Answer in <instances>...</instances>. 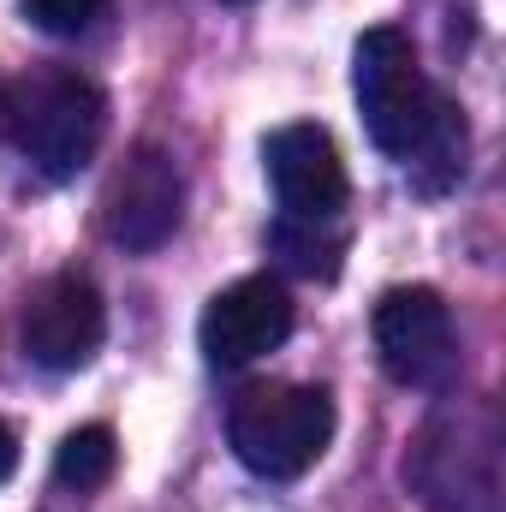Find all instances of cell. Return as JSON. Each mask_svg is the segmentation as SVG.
Instances as JSON below:
<instances>
[{
  "label": "cell",
  "instance_id": "6",
  "mask_svg": "<svg viewBox=\"0 0 506 512\" xmlns=\"http://www.w3.org/2000/svg\"><path fill=\"white\" fill-rule=\"evenodd\" d=\"M292 334V292L274 274H245L221 286L197 322V346L215 370H245L256 358L280 352Z\"/></svg>",
  "mask_w": 506,
  "mask_h": 512
},
{
  "label": "cell",
  "instance_id": "14",
  "mask_svg": "<svg viewBox=\"0 0 506 512\" xmlns=\"http://www.w3.org/2000/svg\"><path fill=\"white\" fill-rule=\"evenodd\" d=\"M233 6H245V0H233Z\"/></svg>",
  "mask_w": 506,
  "mask_h": 512
},
{
  "label": "cell",
  "instance_id": "4",
  "mask_svg": "<svg viewBox=\"0 0 506 512\" xmlns=\"http://www.w3.org/2000/svg\"><path fill=\"white\" fill-rule=\"evenodd\" d=\"M376 358L399 387H447L459 376V328L435 286H393L381 292L376 316Z\"/></svg>",
  "mask_w": 506,
  "mask_h": 512
},
{
  "label": "cell",
  "instance_id": "2",
  "mask_svg": "<svg viewBox=\"0 0 506 512\" xmlns=\"http://www.w3.org/2000/svg\"><path fill=\"white\" fill-rule=\"evenodd\" d=\"M352 90H358V114H364L370 143L393 161H411L429 143V131L441 126V114H447V96H435V84L417 66L411 36L393 30V24H376V30L358 36Z\"/></svg>",
  "mask_w": 506,
  "mask_h": 512
},
{
  "label": "cell",
  "instance_id": "9",
  "mask_svg": "<svg viewBox=\"0 0 506 512\" xmlns=\"http://www.w3.org/2000/svg\"><path fill=\"white\" fill-rule=\"evenodd\" d=\"M114 471H120V441H114L108 423H84V429H72V435L60 441V453H54V477H60V489H72V495L102 489Z\"/></svg>",
  "mask_w": 506,
  "mask_h": 512
},
{
  "label": "cell",
  "instance_id": "7",
  "mask_svg": "<svg viewBox=\"0 0 506 512\" xmlns=\"http://www.w3.org/2000/svg\"><path fill=\"white\" fill-rule=\"evenodd\" d=\"M179 215H185V179H179V161L155 143L131 149L126 167L108 179V197H102V227L114 245L126 251H155L179 233Z\"/></svg>",
  "mask_w": 506,
  "mask_h": 512
},
{
  "label": "cell",
  "instance_id": "1",
  "mask_svg": "<svg viewBox=\"0 0 506 512\" xmlns=\"http://www.w3.org/2000/svg\"><path fill=\"white\" fill-rule=\"evenodd\" d=\"M6 108H12V143L54 185L78 179L108 131L102 90L72 66H30L18 84H6Z\"/></svg>",
  "mask_w": 506,
  "mask_h": 512
},
{
  "label": "cell",
  "instance_id": "8",
  "mask_svg": "<svg viewBox=\"0 0 506 512\" xmlns=\"http://www.w3.org/2000/svg\"><path fill=\"white\" fill-rule=\"evenodd\" d=\"M262 173L292 221H334L346 203V161L322 126H280L262 137Z\"/></svg>",
  "mask_w": 506,
  "mask_h": 512
},
{
  "label": "cell",
  "instance_id": "11",
  "mask_svg": "<svg viewBox=\"0 0 506 512\" xmlns=\"http://www.w3.org/2000/svg\"><path fill=\"white\" fill-rule=\"evenodd\" d=\"M18 12H24V24H36L48 36H84L108 12V0H18Z\"/></svg>",
  "mask_w": 506,
  "mask_h": 512
},
{
  "label": "cell",
  "instance_id": "10",
  "mask_svg": "<svg viewBox=\"0 0 506 512\" xmlns=\"http://www.w3.org/2000/svg\"><path fill=\"white\" fill-rule=\"evenodd\" d=\"M274 251L286 256L298 274H316V280H328L334 268H340V233H322V221H280L274 227Z\"/></svg>",
  "mask_w": 506,
  "mask_h": 512
},
{
  "label": "cell",
  "instance_id": "3",
  "mask_svg": "<svg viewBox=\"0 0 506 512\" xmlns=\"http://www.w3.org/2000/svg\"><path fill=\"white\" fill-rule=\"evenodd\" d=\"M227 441H233L245 471L268 477V483H292L328 453L334 399L322 387H292V382L251 387L227 411Z\"/></svg>",
  "mask_w": 506,
  "mask_h": 512
},
{
  "label": "cell",
  "instance_id": "13",
  "mask_svg": "<svg viewBox=\"0 0 506 512\" xmlns=\"http://www.w3.org/2000/svg\"><path fill=\"white\" fill-rule=\"evenodd\" d=\"M0 137H12V108H6V84H0Z\"/></svg>",
  "mask_w": 506,
  "mask_h": 512
},
{
  "label": "cell",
  "instance_id": "12",
  "mask_svg": "<svg viewBox=\"0 0 506 512\" xmlns=\"http://www.w3.org/2000/svg\"><path fill=\"white\" fill-rule=\"evenodd\" d=\"M12 471H18V435H12V429L0 423V483H6Z\"/></svg>",
  "mask_w": 506,
  "mask_h": 512
},
{
  "label": "cell",
  "instance_id": "5",
  "mask_svg": "<svg viewBox=\"0 0 506 512\" xmlns=\"http://www.w3.org/2000/svg\"><path fill=\"white\" fill-rule=\"evenodd\" d=\"M102 334H108V304H102L96 280L78 274V268L48 274V280L30 292L24 322H18L24 358H30L36 370H54V376L84 370V364L96 358Z\"/></svg>",
  "mask_w": 506,
  "mask_h": 512
}]
</instances>
